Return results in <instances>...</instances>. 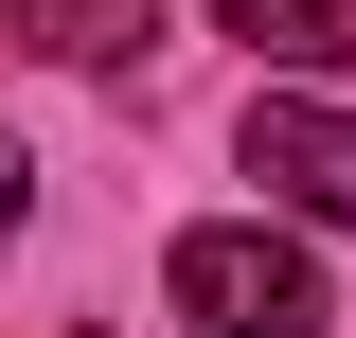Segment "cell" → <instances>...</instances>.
<instances>
[{
  "instance_id": "2",
  "label": "cell",
  "mask_w": 356,
  "mask_h": 338,
  "mask_svg": "<svg viewBox=\"0 0 356 338\" xmlns=\"http://www.w3.org/2000/svg\"><path fill=\"white\" fill-rule=\"evenodd\" d=\"M250 178L321 232H356V107H303V89H267L250 107Z\"/></svg>"
},
{
  "instance_id": "1",
  "label": "cell",
  "mask_w": 356,
  "mask_h": 338,
  "mask_svg": "<svg viewBox=\"0 0 356 338\" xmlns=\"http://www.w3.org/2000/svg\"><path fill=\"white\" fill-rule=\"evenodd\" d=\"M178 338H321L339 321V303H321V267L285 250V232H250V214H232V232H178Z\"/></svg>"
},
{
  "instance_id": "5",
  "label": "cell",
  "mask_w": 356,
  "mask_h": 338,
  "mask_svg": "<svg viewBox=\"0 0 356 338\" xmlns=\"http://www.w3.org/2000/svg\"><path fill=\"white\" fill-rule=\"evenodd\" d=\"M18 196H36V161H18V143H0V232H18Z\"/></svg>"
},
{
  "instance_id": "4",
  "label": "cell",
  "mask_w": 356,
  "mask_h": 338,
  "mask_svg": "<svg viewBox=\"0 0 356 338\" xmlns=\"http://www.w3.org/2000/svg\"><path fill=\"white\" fill-rule=\"evenodd\" d=\"M214 18L250 54H285V72H339V54H356V0H214Z\"/></svg>"
},
{
  "instance_id": "3",
  "label": "cell",
  "mask_w": 356,
  "mask_h": 338,
  "mask_svg": "<svg viewBox=\"0 0 356 338\" xmlns=\"http://www.w3.org/2000/svg\"><path fill=\"white\" fill-rule=\"evenodd\" d=\"M0 36L54 54V72H125V54L161 36V0H0Z\"/></svg>"
}]
</instances>
